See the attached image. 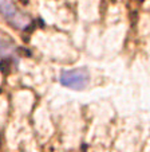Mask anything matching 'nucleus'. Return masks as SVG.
<instances>
[{
    "label": "nucleus",
    "instance_id": "2",
    "mask_svg": "<svg viewBox=\"0 0 150 152\" xmlns=\"http://www.w3.org/2000/svg\"><path fill=\"white\" fill-rule=\"evenodd\" d=\"M1 14L7 22H9L11 26H15L16 28H27L30 24V19L17 11L11 0H1Z\"/></svg>",
    "mask_w": 150,
    "mask_h": 152
},
{
    "label": "nucleus",
    "instance_id": "3",
    "mask_svg": "<svg viewBox=\"0 0 150 152\" xmlns=\"http://www.w3.org/2000/svg\"><path fill=\"white\" fill-rule=\"evenodd\" d=\"M22 4H28V0H19Z\"/></svg>",
    "mask_w": 150,
    "mask_h": 152
},
{
    "label": "nucleus",
    "instance_id": "1",
    "mask_svg": "<svg viewBox=\"0 0 150 152\" xmlns=\"http://www.w3.org/2000/svg\"><path fill=\"white\" fill-rule=\"evenodd\" d=\"M59 81L66 88H70V89H74V90H82L88 85L90 73H88V70L86 67L64 70L60 74Z\"/></svg>",
    "mask_w": 150,
    "mask_h": 152
}]
</instances>
